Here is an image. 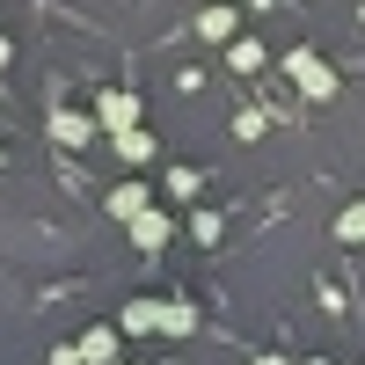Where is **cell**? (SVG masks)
Wrapping results in <instances>:
<instances>
[{"mask_svg": "<svg viewBox=\"0 0 365 365\" xmlns=\"http://www.w3.org/2000/svg\"><path fill=\"white\" fill-rule=\"evenodd\" d=\"M285 73L299 81V96H307V103H329V96H336V73H329L314 51H292V58H285Z\"/></svg>", "mask_w": 365, "mask_h": 365, "instance_id": "obj_1", "label": "cell"}, {"mask_svg": "<svg viewBox=\"0 0 365 365\" xmlns=\"http://www.w3.org/2000/svg\"><path fill=\"white\" fill-rule=\"evenodd\" d=\"M96 125L103 132H132L139 125V103L125 96V88H110V96H96Z\"/></svg>", "mask_w": 365, "mask_h": 365, "instance_id": "obj_2", "label": "cell"}, {"mask_svg": "<svg viewBox=\"0 0 365 365\" xmlns=\"http://www.w3.org/2000/svg\"><path fill=\"white\" fill-rule=\"evenodd\" d=\"M96 132H103V125H96V117H81V110H58V117H51V139H58V146H88Z\"/></svg>", "mask_w": 365, "mask_h": 365, "instance_id": "obj_3", "label": "cell"}, {"mask_svg": "<svg viewBox=\"0 0 365 365\" xmlns=\"http://www.w3.org/2000/svg\"><path fill=\"white\" fill-rule=\"evenodd\" d=\"M168 234H175V227H168V212H154V205L132 220V241H139V249H168Z\"/></svg>", "mask_w": 365, "mask_h": 365, "instance_id": "obj_4", "label": "cell"}, {"mask_svg": "<svg viewBox=\"0 0 365 365\" xmlns=\"http://www.w3.org/2000/svg\"><path fill=\"white\" fill-rule=\"evenodd\" d=\"M103 205H110V220H125V227H132L139 212H146V190H139V182H117V190H110Z\"/></svg>", "mask_w": 365, "mask_h": 365, "instance_id": "obj_5", "label": "cell"}, {"mask_svg": "<svg viewBox=\"0 0 365 365\" xmlns=\"http://www.w3.org/2000/svg\"><path fill=\"white\" fill-rule=\"evenodd\" d=\"M125 329H132V336H161V299H132V307H125Z\"/></svg>", "mask_w": 365, "mask_h": 365, "instance_id": "obj_6", "label": "cell"}, {"mask_svg": "<svg viewBox=\"0 0 365 365\" xmlns=\"http://www.w3.org/2000/svg\"><path fill=\"white\" fill-rule=\"evenodd\" d=\"M190 329H197V307L190 299H168L161 307V336H190Z\"/></svg>", "mask_w": 365, "mask_h": 365, "instance_id": "obj_7", "label": "cell"}, {"mask_svg": "<svg viewBox=\"0 0 365 365\" xmlns=\"http://www.w3.org/2000/svg\"><path fill=\"white\" fill-rule=\"evenodd\" d=\"M81 358H88V365H110V358H117V329H88V336H81Z\"/></svg>", "mask_w": 365, "mask_h": 365, "instance_id": "obj_8", "label": "cell"}, {"mask_svg": "<svg viewBox=\"0 0 365 365\" xmlns=\"http://www.w3.org/2000/svg\"><path fill=\"white\" fill-rule=\"evenodd\" d=\"M110 139H117V154H125V161H154V139H146L139 125H132V132H110Z\"/></svg>", "mask_w": 365, "mask_h": 365, "instance_id": "obj_9", "label": "cell"}, {"mask_svg": "<svg viewBox=\"0 0 365 365\" xmlns=\"http://www.w3.org/2000/svg\"><path fill=\"white\" fill-rule=\"evenodd\" d=\"M197 37H212V44L234 37V8H205V15H197Z\"/></svg>", "mask_w": 365, "mask_h": 365, "instance_id": "obj_10", "label": "cell"}, {"mask_svg": "<svg viewBox=\"0 0 365 365\" xmlns=\"http://www.w3.org/2000/svg\"><path fill=\"white\" fill-rule=\"evenodd\" d=\"M336 241H365V205H344V220H336Z\"/></svg>", "mask_w": 365, "mask_h": 365, "instance_id": "obj_11", "label": "cell"}, {"mask_svg": "<svg viewBox=\"0 0 365 365\" xmlns=\"http://www.w3.org/2000/svg\"><path fill=\"white\" fill-rule=\"evenodd\" d=\"M51 365H88V358H81V344H58V351H51Z\"/></svg>", "mask_w": 365, "mask_h": 365, "instance_id": "obj_12", "label": "cell"}, {"mask_svg": "<svg viewBox=\"0 0 365 365\" xmlns=\"http://www.w3.org/2000/svg\"><path fill=\"white\" fill-rule=\"evenodd\" d=\"M249 365H285V358H278V351H263V358H249Z\"/></svg>", "mask_w": 365, "mask_h": 365, "instance_id": "obj_13", "label": "cell"}, {"mask_svg": "<svg viewBox=\"0 0 365 365\" xmlns=\"http://www.w3.org/2000/svg\"><path fill=\"white\" fill-rule=\"evenodd\" d=\"M0 66H8V37H0Z\"/></svg>", "mask_w": 365, "mask_h": 365, "instance_id": "obj_14", "label": "cell"}, {"mask_svg": "<svg viewBox=\"0 0 365 365\" xmlns=\"http://www.w3.org/2000/svg\"><path fill=\"white\" fill-rule=\"evenodd\" d=\"M307 365H329V358H307Z\"/></svg>", "mask_w": 365, "mask_h": 365, "instance_id": "obj_15", "label": "cell"}]
</instances>
